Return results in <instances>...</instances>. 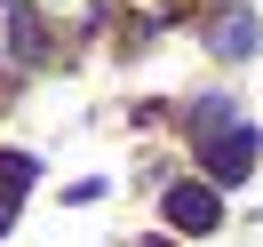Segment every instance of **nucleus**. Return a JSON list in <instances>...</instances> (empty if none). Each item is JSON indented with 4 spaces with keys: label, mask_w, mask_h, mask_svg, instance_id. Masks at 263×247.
<instances>
[{
    "label": "nucleus",
    "mask_w": 263,
    "mask_h": 247,
    "mask_svg": "<svg viewBox=\"0 0 263 247\" xmlns=\"http://www.w3.org/2000/svg\"><path fill=\"white\" fill-rule=\"evenodd\" d=\"M199 151H208V183H247V167H255L263 144H255V128H247V120H231V128H215Z\"/></svg>",
    "instance_id": "f257e3e1"
},
{
    "label": "nucleus",
    "mask_w": 263,
    "mask_h": 247,
    "mask_svg": "<svg viewBox=\"0 0 263 247\" xmlns=\"http://www.w3.org/2000/svg\"><path fill=\"white\" fill-rule=\"evenodd\" d=\"M167 223H176V231H215V223H223L215 183H176V192H167Z\"/></svg>",
    "instance_id": "f03ea898"
},
{
    "label": "nucleus",
    "mask_w": 263,
    "mask_h": 247,
    "mask_svg": "<svg viewBox=\"0 0 263 247\" xmlns=\"http://www.w3.org/2000/svg\"><path fill=\"white\" fill-rule=\"evenodd\" d=\"M255 40H263V32H255V16H247V8H231V16L215 24V56H255Z\"/></svg>",
    "instance_id": "7ed1b4c3"
},
{
    "label": "nucleus",
    "mask_w": 263,
    "mask_h": 247,
    "mask_svg": "<svg viewBox=\"0 0 263 247\" xmlns=\"http://www.w3.org/2000/svg\"><path fill=\"white\" fill-rule=\"evenodd\" d=\"M32 176L40 167L24 160V151H0V192H32Z\"/></svg>",
    "instance_id": "20e7f679"
},
{
    "label": "nucleus",
    "mask_w": 263,
    "mask_h": 247,
    "mask_svg": "<svg viewBox=\"0 0 263 247\" xmlns=\"http://www.w3.org/2000/svg\"><path fill=\"white\" fill-rule=\"evenodd\" d=\"M16 56H24V64L40 56V24H32V16H16Z\"/></svg>",
    "instance_id": "39448f33"
},
{
    "label": "nucleus",
    "mask_w": 263,
    "mask_h": 247,
    "mask_svg": "<svg viewBox=\"0 0 263 247\" xmlns=\"http://www.w3.org/2000/svg\"><path fill=\"white\" fill-rule=\"evenodd\" d=\"M8 223H16V192H0V231H8Z\"/></svg>",
    "instance_id": "423d86ee"
}]
</instances>
